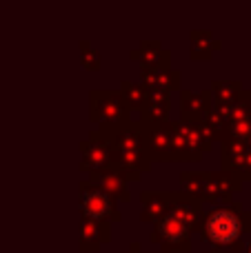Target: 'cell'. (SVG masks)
Here are the masks:
<instances>
[{"instance_id": "6da1fadb", "label": "cell", "mask_w": 251, "mask_h": 253, "mask_svg": "<svg viewBox=\"0 0 251 253\" xmlns=\"http://www.w3.org/2000/svg\"><path fill=\"white\" fill-rule=\"evenodd\" d=\"M240 218L234 211H213L207 218V236L218 245H229V242L238 240L240 236Z\"/></svg>"}, {"instance_id": "7a4b0ae2", "label": "cell", "mask_w": 251, "mask_h": 253, "mask_svg": "<svg viewBox=\"0 0 251 253\" xmlns=\"http://www.w3.org/2000/svg\"><path fill=\"white\" fill-rule=\"evenodd\" d=\"M142 84L158 89V91L176 89L180 84V74L171 71L169 67H145L142 69Z\"/></svg>"}, {"instance_id": "3957f363", "label": "cell", "mask_w": 251, "mask_h": 253, "mask_svg": "<svg viewBox=\"0 0 251 253\" xmlns=\"http://www.w3.org/2000/svg\"><path fill=\"white\" fill-rule=\"evenodd\" d=\"M133 60H138L142 67H169V60H171V53L165 51L160 47V42L156 40H147V42L140 44V49L131 53Z\"/></svg>"}, {"instance_id": "277c9868", "label": "cell", "mask_w": 251, "mask_h": 253, "mask_svg": "<svg viewBox=\"0 0 251 253\" xmlns=\"http://www.w3.org/2000/svg\"><path fill=\"white\" fill-rule=\"evenodd\" d=\"M220 49V42L213 38V34L200 29V31H191V58L198 60H207L211 58V53Z\"/></svg>"}, {"instance_id": "5b68a950", "label": "cell", "mask_w": 251, "mask_h": 253, "mask_svg": "<svg viewBox=\"0 0 251 253\" xmlns=\"http://www.w3.org/2000/svg\"><path fill=\"white\" fill-rule=\"evenodd\" d=\"M83 211L91 218H105L109 215L111 211V202L105 193H98V191H91L83 198Z\"/></svg>"}, {"instance_id": "8992f818", "label": "cell", "mask_w": 251, "mask_h": 253, "mask_svg": "<svg viewBox=\"0 0 251 253\" xmlns=\"http://www.w3.org/2000/svg\"><path fill=\"white\" fill-rule=\"evenodd\" d=\"M185 231H187V224H185V220H182L180 215H169V218L165 220V224H163V233L165 236H169L171 240L182 238L185 236Z\"/></svg>"}, {"instance_id": "52a82bcc", "label": "cell", "mask_w": 251, "mask_h": 253, "mask_svg": "<svg viewBox=\"0 0 251 253\" xmlns=\"http://www.w3.org/2000/svg\"><path fill=\"white\" fill-rule=\"evenodd\" d=\"M80 60H83V65L91 71H96L98 67H100V56H98V51L87 42V40H80Z\"/></svg>"}, {"instance_id": "ba28073f", "label": "cell", "mask_w": 251, "mask_h": 253, "mask_svg": "<svg viewBox=\"0 0 251 253\" xmlns=\"http://www.w3.org/2000/svg\"><path fill=\"white\" fill-rule=\"evenodd\" d=\"M123 93L125 98H127V102H131L133 107H136V102H142L145 100V89L140 87V84H133V83H123Z\"/></svg>"}, {"instance_id": "9c48e42d", "label": "cell", "mask_w": 251, "mask_h": 253, "mask_svg": "<svg viewBox=\"0 0 251 253\" xmlns=\"http://www.w3.org/2000/svg\"><path fill=\"white\" fill-rule=\"evenodd\" d=\"M238 91V83H216V93H218V98H220V100H225V93H231V96H234V93Z\"/></svg>"}, {"instance_id": "30bf717a", "label": "cell", "mask_w": 251, "mask_h": 253, "mask_svg": "<svg viewBox=\"0 0 251 253\" xmlns=\"http://www.w3.org/2000/svg\"><path fill=\"white\" fill-rule=\"evenodd\" d=\"M249 253H251V249H249Z\"/></svg>"}]
</instances>
